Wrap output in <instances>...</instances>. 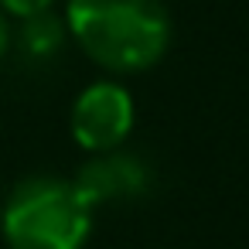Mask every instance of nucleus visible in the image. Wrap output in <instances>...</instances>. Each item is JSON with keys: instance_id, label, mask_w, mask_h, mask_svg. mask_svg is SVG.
<instances>
[{"instance_id": "obj_4", "label": "nucleus", "mask_w": 249, "mask_h": 249, "mask_svg": "<svg viewBox=\"0 0 249 249\" xmlns=\"http://www.w3.org/2000/svg\"><path fill=\"white\" fill-rule=\"evenodd\" d=\"M75 188L86 195V201L96 208L103 201H123V198H137L150 188V171L140 157L123 154V150H106L96 160H89L79 178Z\"/></svg>"}, {"instance_id": "obj_6", "label": "nucleus", "mask_w": 249, "mask_h": 249, "mask_svg": "<svg viewBox=\"0 0 249 249\" xmlns=\"http://www.w3.org/2000/svg\"><path fill=\"white\" fill-rule=\"evenodd\" d=\"M52 4H55V0H0V11L24 21V18L41 14V11H52Z\"/></svg>"}, {"instance_id": "obj_7", "label": "nucleus", "mask_w": 249, "mask_h": 249, "mask_svg": "<svg viewBox=\"0 0 249 249\" xmlns=\"http://www.w3.org/2000/svg\"><path fill=\"white\" fill-rule=\"evenodd\" d=\"M11 41H14V35H11V24H7V14L0 11V58L7 55V48H11Z\"/></svg>"}, {"instance_id": "obj_3", "label": "nucleus", "mask_w": 249, "mask_h": 249, "mask_svg": "<svg viewBox=\"0 0 249 249\" xmlns=\"http://www.w3.org/2000/svg\"><path fill=\"white\" fill-rule=\"evenodd\" d=\"M72 137L82 150H116L133 130V96L120 82H96L72 103Z\"/></svg>"}, {"instance_id": "obj_2", "label": "nucleus", "mask_w": 249, "mask_h": 249, "mask_svg": "<svg viewBox=\"0 0 249 249\" xmlns=\"http://www.w3.org/2000/svg\"><path fill=\"white\" fill-rule=\"evenodd\" d=\"M11 249H82L92 232V205L65 178L21 181L0 215Z\"/></svg>"}, {"instance_id": "obj_5", "label": "nucleus", "mask_w": 249, "mask_h": 249, "mask_svg": "<svg viewBox=\"0 0 249 249\" xmlns=\"http://www.w3.org/2000/svg\"><path fill=\"white\" fill-rule=\"evenodd\" d=\"M65 35H69L65 21L55 18L52 11H41L35 18H24V24L18 31V45H21V52L28 58L45 62V58H55L58 55V48L65 45Z\"/></svg>"}, {"instance_id": "obj_1", "label": "nucleus", "mask_w": 249, "mask_h": 249, "mask_svg": "<svg viewBox=\"0 0 249 249\" xmlns=\"http://www.w3.org/2000/svg\"><path fill=\"white\" fill-rule=\"evenodd\" d=\"M65 28L96 65L120 75L157 65L171 45V14L160 0H69Z\"/></svg>"}]
</instances>
